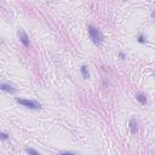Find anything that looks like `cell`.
I'll use <instances>...</instances> for the list:
<instances>
[{
	"label": "cell",
	"mask_w": 155,
	"mask_h": 155,
	"mask_svg": "<svg viewBox=\"0 0 155 155\" xmlns=\"http://www.w3.org/2000/svg\"><path fill=\"white\" fill-rule=\"evenodd\" d=\"M87 30H89V34H90V38L91 40L94 43V44H101L103 41V35L102 33L100 32V29H97L96 27L93 26H87Z\"/></svg>",
	"instance_id": "6da1fadb"
},
{
	"label": "cell",
	"mask_w": 155,
	"mask_h": 155,
	"mask_svg": "<svg viewBox=\"0 0 155 155\" xmlns=\"http://www.w3.org/2000/svg\"><path fill=\"white\" fill-rule=\"evenodd\" d=\"M16 101H17V103H19V104H22L23 107H26V108H29V109H40L41 108V104L39 103V102H36V101H34V100H24V98H16Z\"/></svg>",
	"instance_id": "7a4b0ae2"
},
{
	"label": "cell",
	"mask_w": 155,
	"mask_h": 155,
	"mask_svg": "<svg viewBox=\"0 0 155 155\" xmlns=\"http://www.w3.org/2000/svg\"><path fill=\"white\" fill-rule=\"evenodd\" d=\"M17 35H18V39H19V41H21L23 44V46L26 47H29L30 46V41H29V36L28 34L22 29V28H19L18 32H17Z\"/></svg>",
	"instance_id": "3957f363"
},
{
	"label": "cell",
	"mask_w": 155,
	"mask_h": 155,
	"mask_svg": "<svg viewBox=\"0 0 155 155\" xmlns=\"http://www.w3.org/2000/svg\"><path fill=\"white\" fill-rule=\"evenodd\" d=\"M130 128H131V133H133V134H136L138 131V122L134 118H132L130 120Z\"/></svg>",
	"instance_id": "277c9868"
},
{
	"label": "cell",
	"mask_w": 155,
	"mask_h": 155,
	"mask_svg": "<svg viewBox=\"0 0 155 155\" xmlns=\"http://www.w3.org/2000/svg\"><path fill=\"white\" fill-rule=\"evenodd\" d=\"M1 90L3 91H6V92H10V93H15L17 90L13 87V86H11V85H7V84H1Z\"/></svg>",
	"instance_id": "5b68a950"
},
{
	"label": "cell",
	"mask_w": 155,
	"mask_h": 155,
	"mask_svg": "<svg viewBox=\"0 0 155 155\" xmlns=\"http://www.w3.org/2000/svg\"><path fill=\"white\" fill-rule=\"evenodd\" d=\"M136 100H137L141 104H147V97H145V94H143V93H137L136 94Z\"/></svg>",
	"instance_id": "8992f818"
},
{
	"label": "cell",
	"mask_w": 155,
	"mask_h": 155,
	"mask_svg": "<svg viewBox=\"0 0 155 155\" xmlns=\"http://www.w3.org/2000/svg\"><path fill=\"white\" fill-rule=\"evenodd\" d=\"M81 74L84 76V79H89L90 78V73H89V69L86 66H81Z\"/></svg>",
	"instance_id": "52a82bcc"
},
{
	"label": "cell",
	"mask_w": 155,
	"mask_h": 155,
	"mask_svg": "<svg viewBox=\"0 0 155 155\" xmlns=\"http://www.w3.org/2000/svg\"><path fill=\"white\" fill-rule=\"evenodd\" d=\"M26 153H28V154H32V155H40L36 150H34V149H32V148H26Z\"/></svg>",
	"instance_id": "ba28073f"
},
{
	"label": "cell",
	"mask_w": 155,
	"mask_h": 155,
	"mask_svg": "<svg viewBox=\"0 0 155 155\" xmlns=\"http://www.w3.org/2000/svg\"><path fill=\"white\" fill-rule=\"evenodd\" d=\"M0 136H1V139H3V141H5V139L9 138V136H7L5 132H1V134H0Z\"/></svg>",
	"instance_id": "9c48e42d"
},
{
	"label": "cell",
	"mask_w": 155,
	"mask_h": 155,
	"mask_svg": "<svg viewBox=\"0 0 155 155\" xmlns=\"http://www.w3.org/2000/svg\"><path fill=\"white\" fill-rule=\"evenodd\" d=\"M138 41H139V43H142V44L145 41V39L143 38V35H139V38H138Z\"/></svg>",
	"instance_id": "30bf717a"
},
{
	"label": "cell",
	"mask_w": 155,
	"mask_h": 155,
	"mask_svg": "<svg viewBox=\"0 0 155 155\" xmlns=\"http://www.w3.org/2000/svg\"><path fill=\"white\" fill-rule=\"evenodd\" d=\"M119 57H120V58H125V55H124L122 52H120V53H119Z\"/></svg>",
	"instance_id": "8fae6325"
},
{
	"label": "cell",
	"mask_w": 155,
	"mask_h": 155,
	"mask_svg": "<svg viewBox=\"0 0 155 155\" xmlns=\"http://www.w3.org/2000/svg\"><path fill=\"white\" fill-rule=\"evenodd\" d=\"M61 154H74L73 151H62Z\"/></svg>",
	"instance_id": "7c38bea8"
},
{
	"label": "cell",
	"mask_w": 155,
	"mask_h": 155,
	"mask_svg": "<svg viewBox=\"0 0 155 155\" xmlns=\"http://www.w3.org/2000/svg\"><path fill=\"white\" fill-rule=\"evenodd\" d=\"M151 16H153V17L155 18V12H153V13H151Z\"/></svg>",
	"instance_id": "4fadbf2b"
}]
</instances>
